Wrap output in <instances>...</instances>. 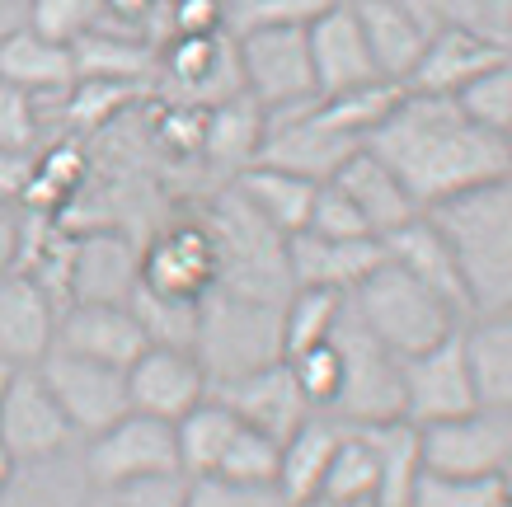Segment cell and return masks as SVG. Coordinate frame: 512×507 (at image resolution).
<instances>
[{"label":"cell","mask_w":512,"mask_h":507,"mask_svg":"<svg viewBox=\"0 0 512 507\" xmlns=\"http://www.w3.org/2000/svg\"><path fill=\"white\" fill-rule=\"evenodd\" d=\"M362 146L395 169V179L409 188V198L423 212H433L442 202L461 198V193L512 169L508 141L480 127L447 94L404 90L400 104L386 113V123Z\"/></svg>","instance_id":"6da1fadb"},{"label":"cell","mask_w":512,"mask_h":507,"mask_svg":"<svg viewBox=\"0 0 512 507\" xmlns=\"http://www.w3.org/2000/svg\"><path fill=\"white\" fill-rule=\"evenodd\" d=\"M433 221L461 254L475 315L512 310V169L433 207Z\"/></svg>","instance_id":"7a4b0ae2"},{"label":"cell","mask_w":512,"mask_h":507,"mask_svg":"<svg viewBox=\"0 0 512 507\" xmlns=\"http://www.w3.org/2000/svg\"><path fill=\"white\" fill-rule=\"evenodd\" d=\"M207 381H235L254 367L282 357V301H259L226 287H212L198 306V338H193Z\"/></svg>","instance_id":"3957f363"},{"label":"cell","mask_w":512,"mask_h":507,"mask_svg":"<svg viewBox=\"0 0 512 507\" xmlns=\"http://www.w3.org/2000/svg\"><path fill=\"white\" fill-rule=\"evenodd\" d=\"M348 301H353V310L362 315V324H367L395 357L423 353V348L451 338L461 324H466L442 296L428 292L419 277H409L390 259L376 263L372 273L348 292Z\"/></svg>","instance_id":"277c9868"},{"label":"cell","mask_w":512,"mask_h":507,"mask_svg":"<svg viewBox=\"0 0 512 507\" xmlns=\"http://www.w3.org/2000/svg\"><path fill=\"white\" fill-rule=\"evenodd\" d=\"M334 348L343 362V390L339 404L329 409L343 423H386V418H404V385H400V357L362 324L353 301H343V315L334 324Z\"/></svg>","instance_id":"5b68a950"},{"label":"cell","mask_w":512,"mask_h":507,"mask_svg":"<svg viewBox=\"0 0 512 507\" xmlns=\"http://www.w3.org/2000/svg\"><path fill=\"white\" fill-rule=\"evenodd\" d=\"M80 479L90 489H127V484H146V479H170L179 475V446H174V423L151 414H132L127 409L118 423L94 432L80 442Z\"/></svg>","instance_id":"8992f818"},{"label":"cell","mask_w":512,"mask_h":507,"mask_svg":"<svg viewBox=\"0 0 512 507\" xmlns=\"http://www.w3.org/2000/svg\"><path fill=\"white\" fill-rule=\"evenodd\" d=\"M231 38H235V66H240V90L264 113H287V108L320 99L306 29L264 24V29H235Z\"/></svg>","instance_id":"52a82bcc"},{"label":"cell","mask_w":512,"mask_h":507,"mask_svg":"<svg viewBox=\"0 0 512 507\" xmlns=\"http://www.w3.org/2000/svg\"><path fill=\"white\" fill-rule=\"evenodd\" d=\"M38 376L47 381L57 409H62L71 432H76V442L104 432L109 423H118L127 414V371L118 367H104V362L52 348L38 362Z\"/></svg>","instance_id":"ba28073f"},{"label":"cell","mask_w":512,"mask_h":507,"mask_svg":"<svg viewBox=\"0 0 512 507\" xmlns=\"http://www.w3.org/2000/svg\"><path fill=\"white\" fill-rule=\"evenodd\" d=\"M400 385H404V418L419 423V428L480 409L461 329L442 338V343H433V348H423V353L400 357Z\"/></svg>","instance_id":"9c48e42d"},{"label":"cell","mask_w":512,"mask_h":507,"mask_svg":"<svg viewBox=\"0 0 512 507\" xmlns=\"http://www.w3.org/2000/svg\"><path fill=\"white\" fill-rule=\"evenodd\" d=\"M217 282H221V259L207 221H174L141 249V292L198 306Z\"/></svg>","instance_id":"30bf717a"},{"label":"cell","mask_w":512,"mask_h":507,"mask_svg":"<svg viewBox=\"0 0 512 507\" xmlns=\"http://www.w3.org/2000/svg\"><path fill=\"white\" fill-rule=\"evenodd\" d=\"M264 118H268L264 146L254 155V165L287 169V174H301V179H311V184H329L343 169V160L362 146V141L334 132V127L320 118L315 99L301 108H287V113H264Z\"/></svg>","instance_id":"8fae6325"},{"label":"cell","mask_w":512,"mask_h":507,"mask_svg":"<svg viewBox=\"0 0 512 507\" xmlns=\"http://www.w3.org/2000/svg\"><path fill=\"white\" fill-rule=\"evenodd\" d=\"M71 442H76V432L57 409L38 367H15L10 390L0 400V446L15 456V465H38L66 456Z\"/></svg>","instance_id":"7c38bea8"},{"label":"cell","mask_w":512,"mask_h":507,"mask_svg":"<svg viewBox=\"0 0 512 507\" xmlns=\"http://www.w3.org/2000/svg\"><path fill=\"white\" fill-rule=\"evenodd\" d=\"M423 461L447 475H508L512 465V414L470 409L423 428Z\"/></svg>","instance_id":"4fadbf2b"},{"label":"cell","mask_w":512,"mask_h":507,"mask_svg":"<svg viewBox=\"0 0 512 507\" xmlns=\"http://www.w3.org/2000/svg\"><path fill=\"white\" fill-rule=\"evenodd\" d=\"M212 395V381L202 371L193 348H170V343H151L146 353L127 367V409L132 414H151L165 423L179 418Z\"/></svg>","instance_id":"5bb4252c"},{"label":"cell","mask_w":512,"mask_h":507,"mask_svg":"<svg viewBox=\"0 0 512 507\" xmlns=\"http://www.w3.org/2000/svg\"><path fill=\"white\" fill-rule=\"evenodd\" d=\"M52 348L127 371L151 348V338L141 329L132 301L127 306H118V301H66L62 315H57V343Z\"/></svg>","instance_id":"9a60e30c"},{"label":"cell","mask_w":512,"mask_h":507,"mask_svg":"<svg viewBox=\"0 0 512 507\" xmlns=\"http://www.w3.org/2000/svg\"><path fill=\"white\" fill-rule=\"evenodd\" d=\"M66 301H118L127 306L141 287V249L123 231H90L62 259ZM62 301V306H66Z\"/></svg>","instance_id":"2e32d148"},{"label":"cell","mask_w":512,"mask_h":507,"mask_svg":"<svg viewBox=\"0 0 512 507\" xmlns=\"http://www.w3.org/2000/svg\"><path fill=\"white\" fill-rule=\"evenodd\" d=\"M381 249H386V259L395 263V268H404L409 277H419L428 292L442 296L461 320L475 315L461 254H456V245H451V235L433 221V212H419L414 221H404L400 231H390L386 240H381Z\"/></svg>","instance_id":"e0dca14e"},{"label":"cell","mask_w":512,"mask_h":507,"mask_svg":"<svg viewBox=\"0 0 512 507\" xmlns=\"http://www.w3.org/2000/svg\"><path fill=\"white\" fill-rule=\"evenodd\" d=\"M57 315H62V301L29 268L0 273V357L10 367H38L52 353Z\"/></svg>","instance_id":"ac0fdd59"},{"label":"cell","mask_w":512,"mask_h":507,"mask_svg":"<svg viewBox=\"0 0 512 507\" xmlns=\"http://www.w3.org/2000/svg\"><path fill=\"white\" fill-rule=\"evenodd\" d=\"M357 10L362 38L372 47L376 71L395 85L409 80L414 62L423 57L428 38L437 33V19L423 10V0H348Z\"/></svg>","instance_id":"d6986e66"},{"label":"cell","mask_w":512,"mask_h":507,"mask_svg":"<svg viewBox=\"0 0 512 507\" xmlns=\"http://www.w3.org/2000/svg\"><path fill=\"white\" fill-rule=\"evenodd\" d=\"M306 43H311V66H315V90L325 94H343V90H362L372 80H386L372 62V47L362 38L357 10L348 0H339L334 10L306 24Z\"/></svg>","instance_id":"ffe728a7"},{"label":"cell","mask_w":512,"mask_h":507,"mask_svg":"<svg viewBox=\"0 0 512 507\" xmlns=\"http://www.w3.org/2000/svg\"><path fill=\"white\" fill-rule=\"evenodd\" d=\"M503 47H508V38H503V33L451 29V24H447V29H437L433 38H428L423 57L414 62L409 80H404V90H414V94H447V99H456L470 80L484 76V71L503 57Z\"/></svg>","instance_id":"44dd1931"},{"label":"cell","mask_w":512,"mask_h":507,"mask_svg":"<svg viewBox=\"0 0 512 507\" xmlns=\"http://www.w3.org/2000/svg\"><path fill=\"white\" fill-rule=\"evenodd\" d=\"M212 395H217L221 404H231L240 423L268 432V437H278V442L306 414H315L311 404H306V395H301V385H296L292 367H287V357L245 371V376H235V381L212 385Z\"/></svg>","instance_id":"7402d4cb"},{"label":"cell","mask_w":512,"mask_h":507,"mask_svg":"<svg viewBox=\"0 0 512 507\" xmlns=\"http://www.w3.org/2000/svg\"><path fill=\"white\" fill-rule=\"evenodd\" d=\"M386 259L381 240H334V235L296 231L287 235V282L320 292H353L376 263Z\"/></svg>","instance_id":"603a6c76"},{"label":"cell","mask_w":512,"mask_h":507,"mask_svg":"<svg viewBox=\"0 0 512 507\" xmlns=\"http://www.w3.org/2000/svg\"><path fill=\"white\" fill-rule=\"evenodd\" d=\"M0 80L19 85L33 99H62L76 85V52L71 43H52L29 24L0 29Z\"/></svg>","instance_id":"cb8c5ba5"},{"label":"cell","mask_w":512,"mask_h":507,"mask_svg":"<svg viewBox=\"0 0 512 507\" xmlns=\"http://www.w3.org/2000/svg\"><path fill=\"white\" fill-rule=\"evenodd\" d=\"M334 184L348 193V202L362 212V221L372 226L376 240H386L390 231H400L404 221H414V216L423 212L419 202L409 198V188L395 179V169H390L381 155L367 151V146H357V151L343 160V169L334 174Z\"/></svg>","instance_id":"d4e9b609"},{"label":"cell","mask_w":512,"mask_h":507,"mask_svg":"<svg viewBox=\"0 0 512 507\" xmlns=\"http://www.w3.org/2000/svg\"><path fill=\"white\" fill-rule=\"evenodd\" d=\"M231 193L264 221L268 231H278L287 240V235L306 231L320 184L301 179V174H287V169H273V165H249L231 179Z\"/></svg>","instance_id":"484cf974"},{"label":"cell","mask_w":512,"mask_h":507,"mask_svg":"<svg viewBox=\"0 0 512 507\" xmlns=\"http://www.w3.org/2000/svg\"><path fill=\"white\" fill-rule=\"evenodd\" d=\"M264 123H268L264 108L254 104L245 90L212 108H202V141H198L202 160L235 179L240 169L254 165V155L264 146Z\"/></svg>","instance_id":"4316f807"},{"label":"cell","mask_w":512,"mask_h":507,"mask_svg":"<svg viewBox=\"0 0 512 507\" xmlns=\"http://www.w3.org/2000/svg\"><path fill=\"white\" fill-rule=\"evenodd\" d=\"M466 362L484 409L512 414V310H489L461 324Z\"/></svg>","instance_id":"83f0119b"},{"label":"cell","mask_w":512,"mask_h":507,"mask_svg":"<svg viewBox=\"0 0 512 507\" xmlns=\"http://www.w3.org/2000/svg\"><path fill=\"white\" fill-rule=\"evenodd\" d=\"M367 442L376 451V475H381V493L376 507H409L414 489H419L423 470V428L409 418H386V423H362Z\"/></svg>","instance_id":"f1b7e54d"},{"label":"cell","mask_w":512,"mask_h":507,"mask_svg":"<svg viewBox=\"0 0 512 507\" xmlns=\"http://www.w3.org/2000/svg\"><path fill=\"white\" fill-rule=\"evenodd\" d=\"M343 418L334 414H306L287 437H282L278 451V493L292 503V498H306V493H320V479L329 470V456L343 437Z\"/></svg>","instance_id":"f546056e"},{"label":"cell","mask_w":512,"mask_h":507,"mask_svg":"<svg viewBox=\"0 0 512 507\" xmlns=\"http://www.w3.org/2000/svg\"><path fill=\"white\" fill-rule=\"evenodd\" d=\"M240 428H245V423H240L231 404H221L217 395H207L202 404H193V409H188V414L174 423V446H179V475H184V479H207V475H217Z\"/></svg>","instance_id":"4dcf8cb0"},{"label":"cell","mask_w":512,"mask_h":507,"mask_svg":"<svg viewBox=\"0 0 512 507\" xmlns=\"http://www.w3.org/2000/svg\"><path fill=\"white\" fill-rule=\"evenodd\" d=\"M320 493L343 507H376L381 475H376V451L362 428H353V423L343 428L339 446H334V456H329L325 479H320Z\"/></svg>","instance_id":"1f68e13d"},{"label":"cell","mask_w":512,"mask_h":507,"mask_svg":"<svg viewBox=\"0 0 512 507\" xmlns=\"http://www.w3.org/2000/svg\"><path fill=\"white\" fill-rule=\"evenodd\" d=\"M343 292H320V287H292L282 296V357H296L325 343L343 315Z\"/></svg>","instance_id":"d6a6232c"},{"label":"cell","mask_w":512,"mask_h":507,"mask_svg":"<svg viewBox=\"0 0 512 507\" xmlns=\"http://www.w3.org/2000/svg\"><path fill=\"white\" fill-rule=\"evenodd\" d=\"M404 85L395 80H372V85H362V90H343V94H325V99H315L320 108V118H325L334 132L353 141H367L376 127L386 123V113L400 104Z\"/></svg>","instance_id":"836d02e7"},{"label":"cell","mask_w":512,"mask_h":507,"mask_svg":"<svg viewBox=\"0 0 512 507\" xmlns=\"http://www.w3.org/2000/svg\"><path fill=\"white\" fill-rule=\"evenodd\" d=\"M456 104L466 108L470 118L489 132H508L512 127V47H503V57H498L484 76H475L466 90L456 94Z\"/></svg>","instance_id":"e575fe53"},{"label":"cell","mask_w":512,"mask_h":507,"mask_svg":"<svg viewBox=\"0 0 512 507\" xmlns=\"http://www.w3.org/2000/svg\"><path fill=\"white\" fill-rule=\"evenodd\" d=\"M498 498H503V475H447V470H423L409 507H498Z\"/></svg>","instance_id":"d590c367"},{"label":"cell","mask_w":512,"mask_h":507,"mask_svg":"<svg viewBox=\"0 0 512 507\" xmlns=\"http://www.w3.org/2000/svg\"><path fill=\"white\" fill-rule=\"evenodd\" d=\"M278 451L282 442L278 437H268L259 428H240L235 432L231 451H226V461H221L217 479H235V484H273L278 489Z\"/></svg>","instance_id":"8d00e7d4"},{"label":"cell","mask_w":512,"mask_h":507,"mask_svg":"<svg viewBox=\"0 0 512 507\" xmlns=\"http://www.w3.org/2000/svg\"><path fill=\"white\" fill-rule=\"evenodd\" d=\"M287 367H292L296 385H301V395H306V404H311V409L329 414V409L339 404V390H343V362H339V348H334V338L315 343V348H306V353L287 357Z\"/></svg>","instance_id":"74e56055"},{"label":"cell","mask_w":512,"mask_h":507,"mask_svg":"<svg viewBox=\"0 0 512 507\" xmlns=\"http://www.w3.org/2000/svg\"><path fill=\"white\" fill-rule=\"evenodd\" d=\"M334 5L339 0H226V29L235 33V29H264V24L306 29Z\"/></svg>","instance_id":"f35d334b"},{"label":"cell","mask_w":512,"mask_h":507,"mask_svg":"<svg viewBox=\"0 0 512 507\" xmlns=\"http://www.w3.org/2000/svg\"><path fill=\"white\" fill-rule=\"evenodd\" d=\"M29 29H38L52 43H76L80 33L99 24V0H29Z\"/></svg>","instance_id":"ab89813d"},{"label":"cell","mask_w":512,"mask_h":507,"mask_svg":"<svg viewBox=\"0 0 512 507\" xmlns=\"http://www.w3.org/2000/svg\"><path fill=\"white\" fill-rule=\"evenodd\" d=\"M306 231L334 235V240H376L372 226L362 221V212L348 202V193H343L334 179H329V184H320V193H315V207H311Z\"/></svg>","instance_id":"60d3db41"},{"label":"cell","mask_w":512,"mask_h":507,"mask_svg":"<svg viewBox=\"0 0 512 507\" xmlns=\"http://www.w3.org/2000/svg\"><path fill=\"white\" fill-rule=\"evenodd\" d=\"M273 484H235V479H188V507H282Z\"/></svg>","instance_id":"b9f144b4"},{"label":"cell","mask_w":512,"mask_h":507,"mask_svg":"<svg viewBox=\"0 0 512 507\" xmlns=\"http://www.w3.org/2000/svg\"><path fill=\"white\" fill-rule=\"evenodd\" d=\"M38 141V99L0 80V151H33Z\"/></svg>","instance_id":"7bdbcfd3"},{"label":"cell","mask_w":512,"mask_h":507,"mask_svg":"<svg viewBox=\"0 0 512 507\" xmlns=\"http://www.w3.org/2000/svg\"><path fill=\"white\" fill-rule=\"evenodd\" d=\"M170 38H202L226 29V0H170Z\"/></svg>","instance_id":"ee69618b"},{"label":"cell","mask_w":512,"mask_h":507,"mask_svg":"<svg viewBox=\"0 0 512 507\" xmlns=\"http://www.w3.org/2000/svg\"><path fill=\"white\" fill-rule=\"evenodd\" d=\"M423 10L437 19V29H484V33H503L498 29V10L494 0H423Z\"/></svg>","instance_id":"f6af8a7d"},{"label":"cell","mask_w":512,"mask_h":507,"mask_svg":"<svg viewBox=\"0 0 512 507\" xmlns=\"http://www.w3.org/2000/svg\"><path fill=\"white\" fill-rule=\"evenodd\" d=\"M118 507H188V479L170 475V479H146V484H127L113 489Z\"/></svg>","instance_id":"bcb514c9"},{"label":"cell","mask_w":512,"mask_h":507,"mask_svg":"<svg viewBox=\"0 0 512 507\" xmlns=\"http://www.w3.org/2000/svg\"><path fill=\"white\" fill-rule=\"evenodd\" d=\"M19 263V212L15 202L0 198V273Z\"/></svg>","instance_id":"7dc6e473"},{"label":"cell","mask_w":512,"mask_h":507,"mask_svg":"<svg viewBox=\"0 0 512 507\" xmlns=\"http://www.w3.org/2000/svg\"><path fill=\"white\" fill-rule=\"evenodd\" d=\"M282 507H343V503H334L325 493H306V498H292V503H282Z\"/></svg>","instance_id":"c3c4849f"},{"label":"cell","mask_w":512,"mask_h":507,"mask_svg":"<svg viewBox=\"0 0 512 507\" xmlns=\"http://www.w3.org/2000/svg\"><path fill=\"white\" fill-rule=\"evenodd\" d=\"M15 456H10V451H5V446H0V489H5V484H10V479H15Z\"/></svg>","instance_id":"681fc988"},{"label":"cell","mask_w":512,"mask_h":507,"mask_svg":"<svg viewBox=\"0 0 512 507\" xmlns=\"http://www.w3.org/2000/svg\"><path fill=\"white\" fill-rule=\"evenodd\" d=\"M85 507H118V498H113V493H104V489H90Z\"/></svg>","instance_id":"f907efd6"},{"label":"cell","mask_w":512,"mask_h":507,"mask_svg":"<svg viewBox=\"0 0 512 507\" xmlns=\"http://www.w3.org/2000/svg\"><path fill=\"white\" fill-rule=\"evenodd\" d=\"M10 376H15V367L0 357V400H5V390H10Z\"/></svg>","instance_id":"816d5d0a"},{"label":"cell","mask_w":512,"mask_h":507,"mask_svg":"<svg viewBox=\"0 0 512 507\" xmlns=\"http://www.w3.org/2000/svg\"><path fill=\"white\" fill-rule=\"evenodd\" d=\"M494 10H498V29L512 19V0H494Z\"/></svg>","instance_id":"f5cc1de1"},{"label":"cell","mask_w":512,"mask_h":507,"mask_svg":"<svg viewBox=\"0 0 512 507\" xmlns=\"http://www.w3.org/2000/svg\"><path fill=\"white\" fill-rule=\"evenodd\" d=\"M10 5H29V0H0V10H10Z\"/></svg>","instance_id":"db71d44e"},{"label":"cell","mask_w":512,"mask_h":507,"mask_svg":"<svg viewBox=\"0 0 512 507\" xmlns=\"http://www.w3.org/2000/svg\"><path fill=\"white\" fill-rule=\"evenodd\" d=\"M503 38H508V47H512V19H508V24H503Z\"/></svg>","instance_id":"11a10c76"},{"label":"cell","mask_w":512,"mask_h":507,"mask_svg":"<svg viewBox=\"0 0 512 507\" xmlns=\"http://www.w3.org/2000/svg\"><path fill=\"white\" fill-rule=\"evenodd\" d=\"M503 141H508V155H512V127H508V132H503Z\"/></svg>","instance_id":"9f6ffc18"},{"label":"cell","mask_w":512,"mask_h":507,"mask_svg":"<svg viewBox=\"0 0 512 507\" xmlns=\"http://www.w3.org/2000/svg\"><path fill=\"white\" fill-rule=\"evenodd\" d=\"M503 479H508V484H512V465H508V475H503Z\"/></svg>","instance_id":"6f0895ef"},{"label":"cell","mask_w":512,"mask_h":507,"mask_svg":"<svg viewBox=\"0 0 512 507\" xmlns=\"http://www.w3.org/2000/svg\"><path fill=\"white\" fill-rule=\"evenodd\" d=\"M0 15H5V10H0ZM0 29H5V24H0Z\"/></svg>","instance_id":"680465c9"}]
</instances>
